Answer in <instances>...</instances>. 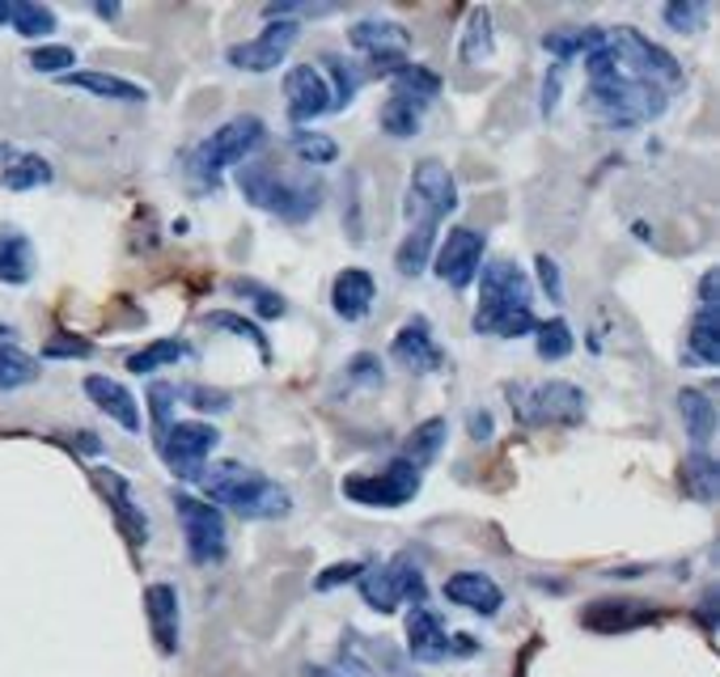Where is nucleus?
Wrapping results in <instances>:
<instances>
[{"label":"nucleus","instance_id":"obj_1","mask_svg":"<svg viewBox=\"0 0 720 677\" xmlns=\"http://www.w3.org/2000/svg\"><path fill=\"white\" fill-rule=\"evenodd\" d=\"M585 77H589V110L602 114L614 128L653 123V119H662L665 107H669V98H665L662 89L640 85L636 77H628V73L614 64V55H610V47H607V34H602L598 52L585 55Z\"/></svg>","mask_w":720,"mask_h":677},{"label":"nucleus","instance_id":"obj_2","mask_svg":"<svg viewBox=\"0 0 720 677\" xmlns=\"http://www.w3.org/2000/svg\"><path fill=\"white\" fill-rule=\"evenodd\" d=\"M530 275L513 259H483L479 267V309H474V335L497 339H522L538 318L530 309Z\"/></svg>","mask_w":720,"mask_h":677},{"label":"nucleus","instance_id":"obj_3","mask_svg":"<svg viewBox=\"0 0 720 677\" xmlns=\"http://www.w3.org/2000/svg\"><path fill=\"white\" fill-rule=\"evenodd\" d=\"M195 483L212 500V509L225 504L242 521H276V516H288V509H293V495L280 488L276 479L250 470L242 461H217L204 474H195Z\"/></svg>","mask_w":720,"mask_h":677},{"label":"nucleus","instance_id":"obj_4","mask_svg":"<svg viewBox=\"0 0 720 677\" xmlns=\"http://www.w3.org/2000/svg\"><path fill=\"white\" fill-rule=\"evenodd\" d=\"M238 190L247 195L254 208L288 220V225H302V220L318 212L327 187H323V178H309V174L288 178L272 162H242L238 165Z\"/></svg>","mask_w":720,"mask_h":677},{"label":"nucleus","instance_id":"obj_5","mask_svg":"<svg viewBox=\"0 0 720 677\" xmlns=\"http://www.w3.org/2000/svg\"><path fill=\"white\" fill-rule=\"evenodd\" d=\"M263 140H268L263 119H259V114H238V119H229L225 128H217V132L195 149L187 170H192V178L204 190H217L221 187L225 170H229V165L250 162V157L263 149Z\"/></svg>","mask_w":720,"mask_h":677},{"label":"nucleus","instance_id":"obj_6","mask_svg":"<svg viewBox=\"0 0 720 677\" xmlns=\"http://www.w3.org/2000/svg\"><path fill=\"white\" fill-rule=\"evenodd\" d=\"M585 390L572 381H538V385H509V406L526 428H577L585 419Z\"/></svg>","mask_w":720,"mask_h":677},{"label":"nucleus","instance_id":"obj_7","mask_svg":"<svg viewBox=\"0 0 720 677\" xmlns=\"http://www.w3.org/2000/svg\"><path fill=\"white\" fill-rule=\"evenodd\" d=\"M607 47H610V55H614V64H619L628 77H636L640 85L662 89L665 98H669L674 89L687 85L678 59L665 52V47H657V43H648L640 30H632V26L607 30Z\"/></svg>","mask_w":720,"mask_h":677},{"label":"nucleus","instance_id":"obj_8","mask_svg":"<svg viewBox=\"0 0 720 677\" xmlns=\"http://www.w3.org/2000/svg\"><path fill=\"white\" fill-rule=\"evenodd\" d=\"M419 483H424V474H419L412 461L394 458L390 466L382 470H369V474H348L339 491L360 504V509H403V504H412L419 495Z\"/></svg>","mask_w":720,"mask_h":677},{"label":"nucleus","instance_id":"obj_9","mask_svg":"<svg viewBox=\"0 0 720 677\" xmlns=\"http://www.w3.org/2000/svg\"><path fill=\"white\" fill-rule=\"evenodd\" d=\"M449 212H458V183H454L449 165L428 157L412 174V187H407V199H403V217H407V225H433L437 229Z\"/></svg>","mask_w":720,"mask_h":677},{"label":"nucleus","instance_id":"obj_10","mask_svg":"<svg viewBox=\"0 0 720 677\" xmlns=\"http://www.w3.org/2000/svg\"><path fill=\"white\" fill-rule=\"evenodd\" d=\"M360 597L369 610L394 614L403 601H424V571L412 564V555H394L382 568L360 571Z\"/></svg>","mask_w":720,"mask_h":677},{"label":"nucleus","instance_id":"obj_11","mask_svg":"<svg viewBox=\"0 0 720 677\" xmlns=\"http://www.w3.org/2000/svg\"><path fill=\"white\" fill-rule=\"evenodd\" d=\"M174 513L183 521V538H187V555H192L195 568H212L221 564L225 550H229V534H225V521L212 504L195 500V495H174Z\"/></svg>","mask_w":720,"mask_h":677},{"label":"nucleus","instance_id":"obj_12","mask_svg":"<svg viewBox=\"0 0 720 677\" xmlns=\"http://www.w3.org/2000/svg\"><path fill=\"white\" fill-rule=\"evenodd\" d=\"M217 445H221V433L212 424H199V419H183V424L174 419L166 433L157 436V454L166 458V466L178 479H195Z\"/></svg>","mask_w":720,"mask_h":677},{"label":"nucleus","instance_id":"obj_13","mask_svg":"<svg viewBox=\"0 0 720 677\" xmlns=\"http://www.w3.org/2000/svg\"><path fill=\"white\" fill-rule=\"evenodd\" d=\"M348 43L373 64L378 77H394L403 64H412V30L399 22H357L348 30Z\"/></svg>","mask_w":720,"mask_h":677},{"label":"nucleus","instance_id":"obj_14","mask_svg":"<svg viewBox=\"0 0 720 677\" xmlns=\"http://www.w3.org/2000/svg\"><path fill=\"white\" fill-rule=\"evenodd\" d=\"M407 652H412V660L437 665V660H449V656L474 652V640L471 635H449L441 614L419 601V605H412V614H407Z\"/></svg>","mask_w":720,"mask_h":677},{"label":"nucleus","instance_id":"obj_15","mask_svg":"<svg viewBox=\"0 0 720 677\" xmlns=\"http://www.w3.org/2000/svg\"><path fill=\"white\" fill-rule=\"evenodd\" d=\"M483 254H488V238L471 229V225H458L445 233V242L433 254V271L441 275L449 288H471V280L483 267Z\"/></svg>","mask_w":720,"mask_h":677},{"label":"nucleus","instance_id":"obj_16","mask_svg":"<svg viewBox=\"0 0 720 677\" xmlns=\"http://www.w3.org/2000/svg\"><path fill=\"white\" fill-rule=\"evenodd\" d=\"M297 39H302V26H297L293 18H272L259 39H247V43L229 47L225 59H229L233 68H242V73H272L276 64H284V55L293 52Z\"/></svg>","mask_w":720,"mask_h":677},{"label":"nucleus","instance_id":"obj_17","mask_svg":"<svg viewBox=\"0 0 720 677\" xmlns=\"http://www.w3.org/2000/svg\"><path fill=\"white\" fill-rule=\"evenodd\" d=\"M720 280L708 271L699 280V309H695L691 335H687V360L695 364H717L720 360Z\"/></svg>","mask_w":720,"mask_h":677},{"label":"nucleus","instance_id":"obj_18","mask_svg":"<svg viewBox=\"0 0 720 677\" xmlns=\"http://www.w3.org/2000/svg\"><path fill=\"white\" fill-rule=\"evenodd\" d=\"M284 102H288V119L305 128L323 114H331V89H327V77L314 68V64H297L288 68L284 77Z\"/></svg>","mask_w":720,"mask_h":677},{"label":"nucleus","instance_id":"obj_19","mask_svg":"<svg viewBox=\"0 0 720 677\" xmlns=\"http://www.w3.org/2000/svg\"><path fill=\"white\" fill-rule=\"evenodd\" d=\"M390 360L399 369H407V373H437V369H445V352L437 348V339H433L428 318L416 314L412 323L399 326V335L390 339Z\"/></svg>","mask_w":720,"mask_h":677},{"label":"nucleus","instance_id":"obj_20","mask_svg":"<svg viewBox=\"0 0 720 677\" xmlns=\"http://www.w3.org/2000/svg\"><path fill=\"white\" fill-rule=\"evenodd\" d=\"M144 614L153 626V640L162 656L178 652V589L174 585H149L144 589Z\"/></svg>","mask_w":720,"mask_h":677},{"label":"nucleus","instance_id":"obj_21","mask_svg":"<svg viewBox=\"0 0 720 677\" xmlns=\"http://www.w3.org/2000/svg\"><path fill=\"white\" fill-rule=\"evenodd\" d=\"M445 597H449L454 605H462V610L483 614V619H492L500 605H504L500 585L492 576H483V571H458V576H449V580H445Z\"/></svg>","mask_w":720,"mask_h":677},{"label":"nucleus","instance_id":"obj_22","mask_svg":"<svg viewBox=\"0 0 720 677\" xmlns=\"http://www.w3.org/2000/svg\"><path fill=\"white\" fill-rule=\"evenodd\" d=\"M581 623L598 635H614V631H636L644 623H657V610L644 601H593L581 614Z\"/></svg>","mask_w":720,"mask_h":677},{"label":"nucleus","instance_id":"obj_23","mask_svg":"<svg viewBox=\"0 0 720 677\" xmlns=\"http://www.w3.org/2000/svg\"><path fill=\"white\" fill-rule=\"evenodd\" d=\"M85 394H89V403L98 406L102 415H111L123 433H140V403L128 394V385L94 373V378H85Z\"/></svg>","mask_w":720,"mask_h":677},{"label":"nucleus","instance_id":"obj_24","mask_svg":"<svg viewBox=\"0 0 720 677\" xmlns=\"http://www.w3.org/2000/svg\"><path fill=\"white\" fill-rule=\"evenodd\" d=\"M94 483L102 488L107 504H111L114 516H119V525H123V534L137 542V546H144V538H149V521H144V513L137 509L128 479H123V474H114V470H94Z\"/></svg>","mask_w":720,"mask_h":677},{"label":"nucleus","instance_id":"obj_25","mask_svg":"<svg viewBox=\"0 0 720 677\" xmlns=\"http://www.w3.org/2000/svg\"><path fill=\"white\" fill-rule=\"evenodd\" d=\"M373 275L360 267H343L339 275H335L331 284V305L335 314L343 318V323H360L369 309H373Z\"/></svg>","mask_w":720,"mask_h":677},{"label":"nucleus","instance_id":"obj_26","mask_svg":"<svg viewBox=\"0 0 720 677\" xmlns=\"http://www.w3.org/2000/svg\"><path fill=\"white\" fill-rule=\"evenodd\" d=\"M437 94H441V77H437L433 68H424V64H403V68L390 77V98L416 107L419 114L437 102Z\"/></svg>","mask_w":720,"mask_h":677},{"label":"nucleus","instance_id":"obj_27","mask_svg":"<svg viewBox=\"0 0 720 677\" xmlns=\"http://www.w3.org/2000/svg\"><path fill=\"white\" fill-rule=\"evenodd\" d=\"M0 280L4 284H30L34 280V245L13 225H0Z\"/></svg>","mask_w":720,"mask_h":677},{"label":"nucleus","instance_id":"obj_28","mask_svg":"<svg viewBox=\"0 0 720 677\" xmlns=\"http://www.w3.org/2000/svg\"><path fill=\"white\" fill-rule=\"evenodd\" d=\"M678 415H683V424H687L691 445L703 454V445L717 436V403H712L703 390H683V394H678Z\"/></svg>","mask_w":720,"mask_h":677},{"label":"nucleus","instance_id":"obj_29","mask_svg":"<svg viewBox=\"0 0 720 677\" xmlns=\"http://www.w3.org/2000/svg\"><path fill=\"white\" fill-rule=\"evenodd\" d=\"M64 85H73V89H85V94H94V98H111V102H144L149 98V89L137 81H123V77H114V73H68V77H59Z\"/></svg>","mask_w":720,"mask_h":677},{"label":"nucleus","instance_id":"obj_30","mask_svg":"<svg viewBox=\"0 0 720 677\" xmlns=\"http://www.w3.org/2000/svg\"><path fill=\"white\" fill-rule=\"evenodd\" d=\"M39 381V360L13 343V330L0 326V390H22Z\"/></svg>","mask_w":720,"mask_h":677},{"label":"nucleus","instance_id":"obj_31","mask_svg":"<svg viewBox=\"0 0 720 677\" xmlns=\"http://www.w3.org/2000/svg\"><path fill=\"white\" fill-rule=\"evenodd\" d=\"M323 64H327V77H331V110H343L352 107V98L360 94V85H364V73H360L352 59H343V55L327 52L323 55Z\"/></svg>","mask_w":720,"mask_h":677},{"label":"nucleus","instance_id":"obj_32","mask_svg":"<svg viewBox=\"0 0 720 677\" xmlns=\"http://www.w3.org/2000/svg\"><path fill=\"white\" fill-rule=\"evenodd\" d=\"M433 245H437V229L433 225H412V233L394 250V267L403 275H419L433 259Z\"/></svg>","mask_w":720,"mask_h":677},{"label":"nucleus","instance_id":"obj_33","mask_svg":"<svg viewBox=\"0 0 720 677\" xmlns=\"http://www.w3.org/2000/svg\"><path fill=\"white\" fill-rule=\"evenodd\" d=\"M602 34L607 30H555V34H543V47L559 59V64H568V59H585L589 52H598V43H602Z\"/></svg>","mask_w":720,"mask_h":677},{"label":"nucleus","instance_id":"obj_34","mask_svg":"<svg viewBox=\"0 0 720 677\" xmlns=\"http://www.w3.org/2000/svg\"><path fill=\"white\" fill-rule=\"evenodd\" d=\"M717 488H720L717 461L708 458V454H699V449H695L691 458L683 461V491H687V495H695L699 504H712V500H717Z\"/></svg>","mask_w":720,"mask_h":677},{"label":"nucleus","instance_id":"obj_35","mask_svg":"<svg viewBox=\"0 0 720 677\" xmlns=\"http://www.w3.org/2000/svg\"><path fill=\"white\" fill-rule=\"evenodd\" d=\"M192 352L183 339H153V343H144L140 352L128 356V369L132 373H157V369H174V360H183V356Z\"/></svg>","mask_w":720,"mask_h":677},{"label":"nucleus","instance_id":"obj_36","mask_svg":"<svg viewBox=\"0 0 720 677\" xmlns=\"http://www.w3.org/2000/svg\"><path fill=\"white\" fill-rule=\"evenodd\" d=\"M445 419H424L419 428H412V436H407V449H403V461H412L416 470H424L428 461H437V454H441L445 445Z\"/></svg>","mask_w":720,"mask_h":677},{"label":"nucleus","instance_id":"obj_37","mask_svg":"<svg viewBox=\"0 0 720 677\" xmlns=\"http://www.w3.org/2000/svg\"><path fill=\"white\" fill-rule=\"evenodd\" d=\"M56 174H52V165L43 162V157H34V153H22V157H13V162L0 170V183L9 190H34V187H47Z\"/></svg>","mask_w":720,"mask_h":677},{"label":"nucleus","instance_id":"obj_38","mask_svg":"<svg viewBox=\"0 0 720 677\" xmlns=\"http://www.w3.org/2000/svg\"><path fill=\"white\" fill-rule=\"evenodd\" d=\"M534 348L543 360H564V356H572L577 348V339H572V326L564 323V318H552V323H538L534 326Z\"/></svg>","mask_w":720,"mask_h":677},{"label":"nucleus","instance_id":"obj_39","mask_svg":"<svg viewBox=\"0 0 720 677\" xmlns=\"http://www.w3.org/2000/svg\"><path fill=\"white\" fill-rule=\"evenodd\" d=\"M488 55H492V13L488 9H471L467 34H462V59L467 64H483Z\"/></svg>","mask_w":720,"mask_h":677},{"label":"nucleus","instance_id":"obj_40","mask_svg":"<svg viewBox=\"0 0 720 677\" xmlns=\"http://www.w3.org/2000/svg\"><path fill=\"white\" fill-rule=\"evenodd\" d=\"M9 26L22 39H47L56 30V13L47 4H9Z\"/></svg>","mask_w":720,"mask_h":677},{"label":"nucleus","instance_id":"obj_41","mask_svg":"<svg viewBox=\"0 0 720 677\" xmlns=\"http://www.w3.org/2000/svg\"><path fill=\"white\" fill-rule=\"evenodd\" d=\"M293 153L302 165H331L339 157V144L323 132H293Z\"/></svg>","mask_w":720,"mask_h":677},{"label":"nucleus","instance_id":"obj_42","mask_svg":"<svg viewBox=\"0 0 720 677\" xmlns=\"http://www.w3.org/2000/svg\"><path fill=\"white\" fill-rule=\"evenodd\" d=\"M204 323L217 326V330H229V335H238V339H247V343H254V348H259V356H263V360H272V348H268L263 330L250 323V318H238V314H229V309H217V314H208Z\"/></svg>","mask_w":720,"mask_h":677},{"label":"nucleus","instance_id":"obj_43","mask_svg":"<svg viewBox=\"0 0 720 677\" xmlns=\"http://www.w3.org/2000/svg\"><path fill=\"white\" fill-rule=\"evenodd\" d=\"M382 132L394 135V140L416 135L419 132V110L407 107V102H399V98H390L386 107H382Z\"/></svg>","mask_w":720,"mask_h":677},{"label":"nucleus","instance_id":"obj_44","mask_svg":"<svg viewBox=\"0 0 720 677\" xmlns=\"http://www.w3.org/2000/svg\"><path fill=\"white\" fill-rule=\"evenodd\" d=\"M233 293L254 301V309L263 318H284L288 314V301L280 297V293H272V288H263V284H254V280H233Z\"/></svg>","mask_w":720,"mask_h":677},{"label":"nucleus","instance_id":"obj_45","mask_svg":"<svg viewBox=\"0 0 720 677\" xmlns=\"http://www.w3.org/2000/svg\"><path fill=\"white\" fill-rule=\"evenodd\" d=\"M73 64H77V52H73V47H34V52H30V68H34V73L68 77Z\"/></svg>","mask_w":720,"mask_h":677},{"label":"nucleus","instance_id":"obj_46","mask_svg":"<svg viewBox=\"0 0 720 677\" xmlns=\"http://www.w3.org/2000/svg\"><path fill=\"white\" fill-rule=\"evenodd\" d=\"M662 18L669 30H678V34L687 30V34H691V30H699V22L708 18V4H695V0H687V4H665Z\"/></svg>","mask_w":720,"mask_h":677},{"label":"nucleus","instance_id":"obj_47","mask_svg":"<svg viewBox=\"0 0 720 677\" xmlns=\"http://www.w3.org/2000/svg\"><path fill=\"white\" fill-rule=\"evenodd\" d=\"M174 394H178V390H174L170 381H153V385H149V403H153V428H157V436L170 428V403H174Z\"/></svg>","mask_w":720,"mask_h":677},{"label":"nucleus","instance_id":"obj_48","mask_svg":"<svg viewBox=\"0 0 720 677\" xmlns=\"http://www.w3.org/2000/svg\"><path fill=\"white\" fill-rule=\"evenodd\" d=\"M47 360H68V356H94V343L89 339H73V335H56V339H47V348H43Z\"/></svg>","mask_w":720,"mask_h":677},{"label":"nucleus","instance_id":"obj_49","mask_svg":"<svg viewBox=\"0 0 720 677\" xmlns=\"http://www.w3.org/2000/svg\"><path fill=\"white\" fill-rule=\"evenodd\" d=\"M348 381H357V385H382V364H378V356L360 352L348 360Z\"/></svg>","mask_w":720,"mask_h":677},{"label":"nucleus","instance_id":"obj_50","mask_svg":"<svg viewBox=\"0 0 720 677\" xmlns=\"http://www.w3.org/2000/svg\"><path fill=\"white\" fill-rule=\"evenodd\" d=\"M360 571H364V564H357V559H348V564H335V568H327L314 585H318V593H331L335 585H348V580H360Z\"/></svg>","mask_w":720,"mask_h":677},{"label":"nucleus","instance_id":"obj_51","mask_svg":"<svg viewBox=\"0 0 720 677\" xmlns=\"http://www.w3.org/2000/svg\"><path fill=\"white\" fill-rule=\"evenodd\" d=\"M538 284H543V293L552 301H564V280H559V263L555 259H547V254H538Z\"/></svg>","mask_w":720,"mask_h":677},{"label":"nucleus","instance_id":"obj_52","mask_svg":"<svg viewBox=\"0 0 720 677\" xmlns=\"http://www.w3.org/2000/svg\"><path fill=\"white\" fill-rule=\"evenodd\" d=\"M192 406H199V411H229V394H221V390H192Z\"/></svg>","mask_w":720,"mask_h":677},{"label":"nucleus","instance_id":"obj_53","mask_svg":"<svg viewBox=\"0 0 720 677\" xmlns=\"http://www.w3.org/2000/svg\"><path fill=\"white\" fill-rule=\"evenodd\" d=\"M559 73H564V64H555V68H552V81L543 85V114H552L555 102H559Z\"/></svg>","mask_w":720,"mask_h":677},{"label":"nucleus","instance_id":"obj_54","mask_svg":"<svg viewBox=\"0 0 720 677\" xmlns=\"http://www.w3.org/2000/svg\"><path fill=\"white\" fill-rule=\"evenodd\" d=\"M467 428H471L474 440H488V436H492V415H488V411H471Z\"/></svg>","mask_w":720,"mask_h":677},{"label":"nucleus","instance_id":"obj_55","mask_svg":"<svg viewBox=\"0 0 720 677\" xmlns=\"http://www.w3.org/2000/svg\"><path fill=\"white\" fill-rule=\"evenodd\" d=\"M364 669H360L357 660H343V665H335V669H309L305 677H360Z\"/></svg>","mask_w":720,"mask_h":677},{"label":"nucleus","instance_id":"obj_56","mask_svg":"<svg viewBox=\"0 0 720 677\" xmlns=\"http://www.w3.org/2000/svg\"><path fill=\"white\" fill-rule=\"evenodd\" d=\"M98 18H119V4H94Z\"/></svg>","mask_w":720,"mask_h":677},{"label":"nucleus","instance_id":"obj_57","mask_svg":"<svg viewBox=\"0 0 720 677\" xmlns=\"http://www.w3.org/2000/svg\"><path fill=\"white\" fill-rule=\"evenodd\" d=\"M0 26H9V4H0Z\"/></svg>","mask_w":720,"mask_h":677}]
</instances>
